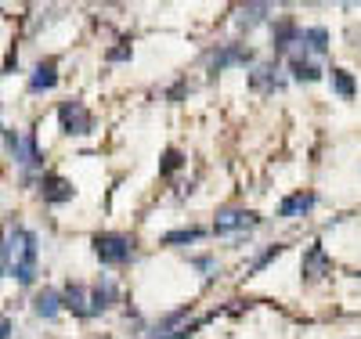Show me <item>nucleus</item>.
I'll list each match as a JSON object with an SVG mask.
<instances>
[{
  "label": "nucleus",
  "mask_w": 361,
  "mask_h": 339,
  "mask_svg": "<svg viewBox=\"0 0 361 339\" xmlns=\"http://www.w3.org/2000/svg\"><path fill=\"white\" fill-rule=\"evenodd\" d=\"M8 148L22 170H44V152L33 130H8Z\"/></svg>",
  "instance_id": "obj_3"
},
{
  "label": "nucleus",
  "mask_w": 361,
  "mask_h": 339,
  "mask_svg": "<svg viewBox=\"0 0 361 339\" xmlns=\"http://www.w3.org/2000/svg\"><path fill=\"white\" fill-rule=\"evenodd\" d=\"M206 231L202 228H177V231H166L163 235V245H192V242H199Z\"/></svg>",
  "instance_id": "obj_21"
},
{
  "label": "nucleus",
  "mask_w": 361,
  "mask_h": 339,
  "mask_svg": "<svg viewBox=\"0 0 361 339\" xmlns=\"http://www.w3.org/2000/svg\"><path fill=\"white\" fill-rule=\"evenodd\" d=\"M180 166H185V156H180L177 148H166V152H163V163H159V173L170 177V173H177Z\"/></svg>",
  "instance_id": "obj_22"
},
{
  "label": "nucleus",
  "mask_w": 361,
  "mask_h": 339,
  "mask_svg": "<svg viewBox=\"0 0 361 339\" xmlns=\"http://www.w3.org/2000/svg\"><path fill=\"white\" fill-rule=\"evenodd\" d=\"M116 303H119V285L109 278V274H102V278H98L94 285H90V318L112 311Z\"/></svg>",
  "instance_id": "obj_11"
},
{
  "label": "nucleus",
  "mask_w": 361,
  "mask_h": 339,
  "mask_svg": "<svg viewBox=\"0 0 361 339\" xmlns=\"http://www.w3.org/2000/svg\"><path fill=\"white\" fill-rule=\"evenodd\" d=\"M267 15H271V4H246V8H238V29L243 33H250V29H257V25H264L267 22Z\"/></svg>",
  "instance_id": "obj_19"
},
{
  "label": "nucleus",
  "mask_w": 361,
  "mask_h": 339,
  "mask_svg": "<svg viewBox=\"0 0 361 339\" xmlns=\"http://www.w3.org/2000/svg\"><path fill=\"white\" fill-rule=\"evenodd\" d=\"M289 73L296 83H318L322 80V66L314 58H304V54H289Z\"/></svg>",
  "instance_id": "obj_17"
},
{
  "label": "nucleus",
  "mask_w": 361,
  "mask_h": 339,
  "mask_svg": "<svg viewBox=\"0 0 361 339\" xmlns=\"http://www.w3.org/2000/svg\"><path fill=\"white\" fill-rule=\"evenodd\" d=\"M314 202H318V195H314V192H293V195H286V199L279 202V217H282V221L307 217V213L314 209Z\"/></svg>",
  "instance_id": "obj_15"
},
{
  "label": "nucleus",
  "mask_w": 361,
  "mask_h": 339,
  "mask_svg": "<svg viewBox=\"0 0 361 339\" xmlns=\"http://www.w3.org/2000/svg\"><path fill=\"white\" fill-rule=\"evenodd\" d=\"M260 224V217L253 209H221L217 213V221H214V235H231V231H250V228H257Z\"/></svg>",
  "instance_id": "obj_8"
},
{
  "label": "nucleus",
  "mask_w": 361,
  "mask_h": 339,
  "mask_svg": "<svg viewBox=\"0 0 361 339\" xmlns=\"http://www.w3.org/2000/svg\"><path fill=\"white\" fill-rule=\"evenodd\" d=\"M33 311H37L44 321L58 318V311H62V292H54V289H40V292L33 296Z\"/></svg>",
  "instance_id": "obj_18"
},
{
  "label": "nucleus",
  "mask_w": 361,
  "mask_h": 339,
  "mask_svg": "<svg viewBox=\"0 0 361 339\" xmlns=\"http://www.w3.org/2000/svg\"><path fill=\"white\" fill-rule=\"evenodd\" d=\"M73 195H76V188L62 173H44L40 177V199L47 206H66V202H73Z\"/></svg>",
  "instance_id": "obj_9"
},
{
  "label": "nucleus",
  "mask_w": 361,
  "mask_h": 339,
  "mask_svg": "<svg viewBox=\"0 0 361 339\" xmlns=\"http://www.w3.org/2000/svg\"><path fill=\"white\" fill-rule=\"evenodd\" d=\"M206 318H195V321H188V325H180L177 332H166V335H152V339H192L195 332H199V325H202Z\"/></svg>",
  "instance_id": "obj_24"
},
{
  "label": "nucleus",
  "mask_w": 361,
  "mask_h": 339,
  "mask_svg": "<svg viewBox=\"0 0 361 339\" xmlns=\"http://www.w3.org/2000/svg\"><path fill=\"white\" fill-rule=\"evenodd\" d=\"M329 83H333V90H336V94L343 98V101H350L354 98V76L347 73V69H333V76H329Z\"/></svg>",
  "instance_id": "obj_20"
},
{
  "label": "nucleus",
  "mask_w": 361,
  "mask_h": 339,
  "mask_svg": "<svg viewBox=\"0 0 361 339\" xmlns=\"http://www.w3.org/2000/svg\"><path fill=\"white\" fill-rule=\"evenodd\" d=\"M250 87L260 90V94H275V90L286 87V80H282V73H279L275 61H264V66H253V73H250Z\"/></svg>",
  "instance_id": "obj_13"
},
{
  "label": "nucleus",
  "mask_w": 361,
  "mask_h": 339,
  "mask_svg": "<svg viewBox=\"0 0 361 339\" xmlns=\"http://www.w3.org/2000/svg\"><path fill=\"white\" fill-rule=\"evenodd\" d=\"M62 311H69L73 318H90V289L80 282H69L62 289Z\"/></svg>",
  "instance_id": "obj_14"
},
{
  "label": "nucleus",
  "mask_w": 361,
  "mask_h": 339,
  "mask_svg": "<svg viewBox=\"0 0 361 339\" xmlns=\"http://www.w3.org/2000/svg\"><path fill=\"white\" fill-rule=\"evenodd\" d=\"M199 271H202V278H214V271H217V264H214V257H195L192 260Z\"/></svg>",
  "instance_id": "obj_25"
},
{
  "label": "nucleus",
  "mask_w": 361,
  "mask_h": 339,
  "mask_svg": "<svg viewBox=\"0 0 361 339\" xmlns=\"http://www.w3.org/2000/svg\"><path fill=\"white\" fill-rule=\"evenodd\" d=\"M22 235H25V228L18 221H4V224H0V278L15 271V253H18Z\"/></svg>",
  "instance_id": "obj_6"
},
{
  "label": "nucleus",
  "mask_w": 361,
  "mask_h": 339,
  "mask_svg": "<svg viewBox=\"0 0 361 339\" xmlns=\"http://www.w3.org/2000/svg\"><path fill=\"white\" fill-rule=\"evenodd\" d=\"M134 51H130V44H119V47H112L109 51V61H127Z\"/></svg>",
  "instance_id": "obj_26"
},
{
  "label": "nucleus",
  "mask_w": 361,
  "mask_h": 339,
  "mask_svg": "<svg viewBox=\"0 0 361 339\" xmlns=\"http://www.w3.org/2000/svg\"><path fill=\"white\" fill-rule=\"evenodd\" d=\"M58 123H62V134H69V137H83V134L94 130V116H90L87 105L76 101V98L58 105Z\"/></svg>",
  "instance_id": "obj_4"
},
{
  "label": "nucleus",
  "mask_w": 361,
  "mask_h": 339,
  "mask_svg": "<svg viewBox=\"0 0 361 339\" xmlns=\"http://www.w3.org/2000/svg\"><path fill=\"white\" fill-rule=\"evenodd\" d=\"M300 274H304V282H322L325 274H333V257L325 253L322 242H311L304 249V264H300Z\"/></svg>",
  "instance_id": "obj_7"
},
{
  "label": "nucleus",
  "mask_w": 361,
  "mask_h": 339,
  "mask_svg": "<svg viewBox=\"0 0 361 339\" xmlns=\"http://www.w3.org/2000/svg\"><path fill=\"white\" fill-rule=\"evenodd\" d=\"M257 61V54H253V47L250 44H221L214 54H209V73H224V69H235V66H253Z\"/></svg>",
  "instance_id": "obj_5"
},
{
  "label": "nucleus",
  "mask_w": 361,
  "mask_h": 339,
  "mask_svg": "<svg viewBox=\"0 0 361 339\" xmlns=\"http://www.w3.org/2000/svg\"><path fill=\"white\" fill-rule=\"evenodd\" d=\"M329 51V29L322 25H307V29H300V44L293 54H304V58H322Z\"/></svg>",
  "instance_id": "obj_12"
},
{
  "label": "nucleus",
  "mask_w": 361,
  "mask_h": 339,
  "mask_svg": "<svg viewBox=\"0 0 361 339\" xmlns=\"http://www.w3.org/2000/svg\"><path fill=\"white\" fill-rule=\"evenodd\" d=\"M282 253H286V245H282V242H275V245H267V249H264V253H260V257L253 260V267H250V271H264V267H267L271 260H279Z\"/></svg>",
  "instance_id": "obj_23"
},
{
  "label": "nucleus",
  "mask_w": 361,
  "mask_h": 339,
  "mask_svg": "<svg viewBox=\"0 0 361 339\" xmlns=\"http://www.w3.org/2000/svg\"><path fill=\"white\" fill-rule=\"evenodd\" d=\"M37 260H40V238H37V231L25 228V235H22V242H18V253H15L11 278L29 289V285L37 282Z\"/></svg>",
  "instance_id": "obj_2"
},
{
  "label": "nucleus",
  "mask_w": 361,
  "mask_h": 339,
  "mask_svg": "<svg viewBox=\"0 0 361 339\" xmlns=\"http://www.w3.org/2000/svg\"><path fill=\"white\" fill-rule=\"evenodd\" d=\"M0 130H4V127H0Z\"/></svg>",
  "instance_id": "obj_29"
},
{
  "label": "nucleus",
  "mask_w": 361,
  "mask_h": 339,
  "mask_svg": "<svg viewBox=\"0 0 361 339\" xmlns=\"http://www.w3.org/2000/svg\"><path fill=\"white\" fill-rule=\"evenodd\" d=\"M54 87H58V61L47 58L33 69V76H29V90H33V94H44V90H54Z\"/></svg>",
  "instance_id": "obj_16"
},
{
  "label": "nucleus",
  "mask_w": 361,
  "mask_h": 339,
  "mask_svg": "<svg viewBox=\"0 0 361 339\" xmlns=\"http://www.w3.org/2000/svg\"><path fill=\"white\" fill-rule=\"evenodd\" d=\"M185 94H188V83H185V80H180V83H173V87L166 90V98H170V101H180Z\"/></svg>",
  "instance_id": "obj_27"
},
{
  "label": "nucleus",
  "mask_w": 361,
  "mask_h": 339,
  "mask_svg": "<svg viewBox=\"0 0 361 339\" xmlns=\"http://www.w3.org/2000/svg\"><path fill=\"white\" fill-rule=\"evenodd\" d=\"M8 335H11V321L0 314V339H8Z\"/></svg>",
  "instance_id": "obj_28"
},
{
  "label": "nucleus",
  "mask_w": 361,
  "mask_h": 339,
  "mask_svg": "<svg viewBox=\"0 0 361 339\" xmlns=\"http://www.w3.org/2000/svg\"><path fill=\"white\" fill-rule=\"evenodd\" d=\"M94 257L102 260V264H109V267H123V264H130L134 260V238L130 235H119V231H102V235H94Z\"/></svg>",
  "instance_id": "obj_1"
},
{
  "label": "nucleus",
  "mask_w": 361,
  "mask_h": 339,
  "mask_svg": "<svg viewBox=\"0 0 361 339\" xmlns=\"http://www.w3.org/2000/svg\"><path fill=\"white\" fill-rule=\"evenodd\" d=\"M293 44H300V25H296V18H293V15H282V18L271 22V51H275V58L286 54Z\"/></svg>",
  "instance_id": "obj_10"
}]
</instances>
